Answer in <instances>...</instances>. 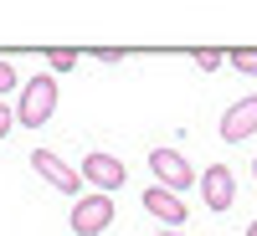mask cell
<instances>
[{"label":"cell","mask_w":257,"mask_h":236,"mask_svg":"<svg viewBox=\"0 0 257 236\" xmlns=\"http://www.w3.org/2000/svg\"><path fill=\"white\" fill-rule=\"evenodd\" d=\"M144 210H149V216H160L165 226H185V216H190V205L175 195V190H165V185H149V190H144Z\"/></svg>","instance_id":"cell-8"},{"label":"cell","mask_w":257,"mask_h":236,"mask_svg":"<svg viewBox=\"0 0 257 236\" xmlns=\"http://www.w3.org/2000/svg\"><path fill=\"white\" fill-rule=\"evenodd\" d=\"M247 236H257V221H252V226H247Z\"/></svg>","instance_id":"cell-15"},{"label":"cell","mask_w":257,"mask_h":236,"mask_svg":"<svg viewBox=\"0 0 257 236\" xmlns=\"http://www.w3.org/2000/svg\"><path fill=\"white\" fill-rule=\"evenodd\" d=\"M257 134V93H247L242 103H231V108L221 113V139L226 144H242Z\"/></svg>","instance_id":"cell-7"},{"label":"cell","mask_w":257,"mask_h":236,"mask_svg":"<svg viewBox=\"0 0 257 236\" xmlns=\"http://www.w3.org/2000/svg\"><path fill=\"white\" fill-rule=\"evenodd\" d=\"M11 88H16V67H11V62H6V57H0V98H6Z\"/></svg>","instance_id":"cell-12"},{"label":"cell","mask_w":257,"mask_h":236,"mask_svg":"<svg viewBox=\"0 0 257 236\" xmlns=\"http://www.w3.org/2000/svg\"><path fill=\"white\" fill-rule=\"evenodd\" d=\"M82 180H88L98 195H113V190H123L128 169H123V159H113V154H103V149H93V154L82 159Z\"/></svg>","instance_id":"cell-4"},{"label":"cell","mask_w":257,"mask_h":236,"mask_svg":"<svg viewBox=\"0 0 257 236\" xmlns=\"http://www.w3.org/2000/svg\"><path fill=\"white\" fill-rule=\"evenodd\" d=\"M155 236H180V231H155Z\"/></svg>","instance_id":"cell-14"},{"label":"cell","mask_w":257,"mask_h":236,"mask_svg":"<svg viewBox=\"0 0 257 236\" xmlns=\"http://www.w3.org/2000/svg\"><path fill=\"white\" fill-rule=\"evenodd\" d=\"M11 123H16V108H6V103H0V139L11 134Z\"/></svg>","instance_id":"cell-13"},{"label":"cell","mask_w":257,"mask_h":236,"mask_svg":"<svg viewBox=\"0 0 257 236\" xmlns=\"http://www.w3.org/2000/svg\"><path fill=\"white\" fill-rule=\"evenodd\" d=\"M67 226H72V236H103L113 226V200L108 195H82L77 205H72V216H67Z\"/></svg>","instance_id":"cell-2"},{"label":"cell","mask_w":257,"mask_h":236,"mask_svg":"<svg viewBox=\"0 0 257 236\" xmlns=\"http://www.w3.org/2000/svg\"><path fill=\"white\" fill-rule=\"evenodd\" d=\"M31 169H36V175L47 180L52 190L72 195V205H77V180H82V169H72L62 154H52V149H36V154H31Z\"/></svg>","instance_id":"cell-3"},{"label":"cell","mask_w":257,"mask_h":236,"mask_svg":"<svg viewBox=\"0 0 257 236\" xmlns=\"http://www.w3.org/2000/svg\"><path fill=\"white\" fill-rule=\"evenodd\" d=\"M221 62H226V52H216V47H206V52H196V67H201V72H216Z\"/></svg>","instance_id":"cell-11"},{"label":"cell","mask_w":257,"mask_h":236,"mask_svg":"<svg viewBox=\"0 0 257 236\" xmlns=\"http://www.w3.org/2000/svg\"><path fill=\"white\" fill-rule=\"evenodd\" d=\"M47 67H52V72H72V67H77V52H67V47L47 52Z\"/></svg>","instance_id":"cell-9"},{"label":"cell","mask_w":257,"mask_h":236,"mask_svg":"<svg viewBox=\"0 0 257 236\" xmlns=\"http://www.w3.org/2000/svg\"><path fill=\"white\" fill-rule=\"evenodd\" d=\"M252 180H257V159H252Z\"/></svg>","instance_id":"cell-16"},{"label":"cell","mask_w":257,"mask_h":236,"mask_svg":"<svg viewBox=\"0 0 257 236\" xmlns=\"http://www.w3.org/2000/svg\"><path fill=\"white\" fill-rule=\"evenodd\" d=\"M149 169H155V185L175 190V195L196 185V169H190L185 154H175V149H155V154H149Z\"/></svg>","instance_id":"cell-5"},{"label":"cell","mask_w":257,"mask_h":236,"mask_svg":"<svg viewBox=\"0 0 257 236\" xmlns=\"http://www.w3.org/2000/svg\"><path fill=\"white\" fill-rule=\"evenodd\" d=\"M52 113H57V77H31L26 88H21L16 123H26V128H41V123H52Z\"/></svg>","instance_id":"cell-1"},{"label":"cell","mask_w":257,"mask_h":236,"mask_svg":"<svg viewBox=\"0 0 257 236\" xmlns=\"http://www.w3.org/2000/svg\"><path fill=\"white\" fill-rule=\"evenodd\" d=\"M231 67H237V72H247V77H257V47H242V52H231Z\"/></svg>","instance_id":"cell-10"},{"label":"cell","mask_w":257,"mask_h":236,"mask_svg":"<svg viewBox=\"0 0 257 236\" xmlns=\"http://www.w3.org/2000/svg\"><path fill=\"white\" fill-rule=\"evenodd\" d=\"M231 200H237V175L226 164H206L201 169V205L206 210H231Z\"/></svg>","instance_id":"cell-6"}]
</instances>
